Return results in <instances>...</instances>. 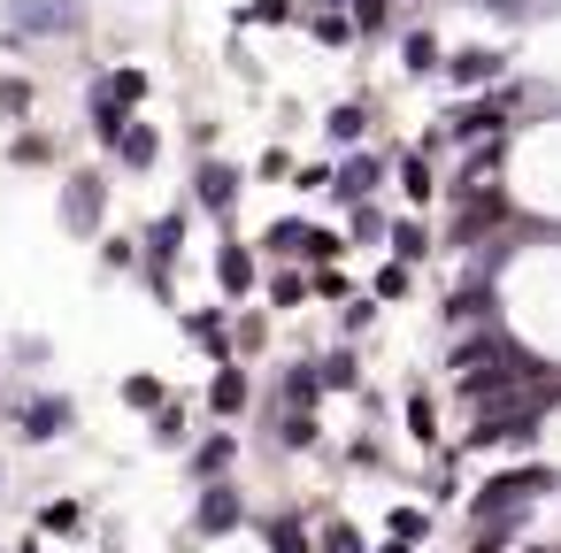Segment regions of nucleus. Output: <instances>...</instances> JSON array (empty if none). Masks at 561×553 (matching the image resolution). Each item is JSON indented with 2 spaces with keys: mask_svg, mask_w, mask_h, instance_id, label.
I'll return each mask as SVG.
<instances>
[{
  "mask_svg": "<svg viewBox=\"0 0 561 553\" xmlns=\"http://www.w3.org/2000/svg\"><path fill=\"white\" fill-rule=\"evenodd\" d=\"M185 231H193V208H170L139 231V285L154 300H178V254H185Z\"/></svg>",
  "mask_w": 561,
  "mask_h": 553,
  "instance_id": "1",
  "label": "nucleus"
},
{
  "mask_svg": "<svg viewBox=\"0 0 561 553\" xmlns=\"http://www.w3.org/2000/svg\"><path fill=\"white\" fill-rule=\"evenodd\" d=\"M55 223H62V239H101V223H108V170H70L62 200H55Z\"/></svg>",
  "mask_w": 561,
  "mask_h": 553,
  "instance_id": "2",
  "label": "nucleus"
},
{
  "mask_svg": "<svg viewBox=\"0 0 561 553\" xmlns=\"http://www.w3.org/2000/svg\"><path fill=\"white\" fill-rule=\"evenodd\" d=\"M0 24H9V47H24V39H78L85 9H78V0H9Z\"/></svg>",
  "mask_w": 561,
  "mask_h": 553,
  "instance_id": "3",
  "label": "nucleus"
},
{
  "mask_svg": "<svg viewBox=\"0 0 561 553\" xmlns=\"http://www.w3.org/2000/svg\"><path fill=\"white\" fill-rule=\"evenodd\" d=\"M9 430L24 446H55L78 430V400L70 392H24V400H9Z\"/></svg>",
  "mask_w": 561,
  "mask_h": 553,
  "instance_id": "4",
  "label": "nucleus"
},
{
  "mask_svg": "<svg viewBox=\"0 0 561 553\" xmlns=\"http://www.w3.org/2000/svg\"><path fill=\"white\" fill-rule=\"evenodd\" d=\"M385 177H392V154H377V147H346V154H331V185H323V193H331L339 208H362Z\"/></svg>",
  "mask_w": 561,
  "mask_h": 553,
  "instance_id": "5",
  "label": "nucleus"
},
{
  "mask_svg": "<svg viewBox=\"0 0 561 553\" xmlns=\"http://www.w3.org/2000/svg\"><path fill=\"white\" fill-rule=\"evenodd\" d=\"M239 162H224V154H201L193 162V216H208V223H231L239 216Z\"/></svg>",
  "mask_w": 561,
  "mask_h": 553,
  "instance_id": "6",
  "label": "nucleus"
},
{
  "mask_svg": "<svg viewBox=\"0 0 561 553\" xmlns=\"http://www.w3.org/2000/svg\"><path fill=\"white\" fill-rule=\"evenodd\" d=\"M231 530H247V492L231 484V476H216V484H201V499H193V538H231Z\"/></svg>",
  "mask_w": 561,
  "mask_h": 553,
  "instance_id": "7",
  "label": "nucleus"
},
{
  "mask_svg": "<svg viewBox=\"0 0 561 553\" xmlns=\"http://www.w3.org/2000/svg\"><path fill=\"white\" fill-rule=\"evenodd\" d=\"M178 331H185V346H193L208 369H224V361H231V323H224V308H185V315H178Z\"/></svg>",
  "mask_w": 561,
  "mask_h": 553,
  "instance_id": "8",
  "label": "nucleus"
},
{
  "mask_svg": "<svg viewBox=\"0 0 561 553\" xmlns=\"http://www.w3.org/2000/svg\"><path fill=\"white\" fill-rule=\"evenodd\" d=\"M247 407H254V369H247V361L208 369V415H216V423H239Z\"/></svg>",
  "mask_w": 561,
  "mask_h": 553,
  "instance_id": "9",
  "label": "nucleus"
},
{
  "mask_svg": "<svg viewBox=\"0 0 561 553\" xmlns=\"http://www.w3.org/2000/svg\"><path fill=\"white\" fill-rule=\"evenodd\" d=\"M216 285H224V300H254V285H262V254H254L247 239H224V246H216Z\"/></svg>",
  "mask_w": 561,
  "mask_h": 553,
  "instance_id": "10",
  "label": "nucleus"
},
{
  "mask_svg": "<svg viewBox=\"0 0 561 553\" xmlns=\"http://www.w3.org/2000/svg\"><path fill=\"white\" fill-rule=\"evenodd\" d=\"M231 461H239V438L216 423V430H201V438H193V461H185V476H193V484H216V476H231Z\"/></svg>",
  "mask_w": 561,
  "mask_h": 553,
  "instance_id": "11",
  "label": "nucleus"
},
{
  "mask_svg": "<svg viewBox=\"0 0 561 553\" xmlns=\"http://www.w3.org/2000/svg\"><path fill=\"white\" fill-rule=\"evenodd\" d=\"M316 377H323V400H362V354L354 346H323Z\"/></svg>",
  "mask_w": 561,
  "mask_h": 553,
  "instance_id": "12",
  "label": "nucleus"
},
{
  "mask_svg": "<svg viewBox=\"0 0 561 553\" xmlns=\"http://www.w3.org/2000/svg\"><path fill=\"white\" fill-rule=\"evenodd\" d=\"M277 407H293V415H316V407H323V377H316V354L285 361V377H277Z\"/></svg>",
  "mask_w": 561,
  "mask_h": 553,
  "instance_id": "13",
  "label": "nucleus"
},
{
  "mask_svg": "<svg viewBox=\"0 0 561 553\" xmlns=\"http://www.w3.org/2000/svg\"><path fill=\"white\" fill-rule=\"evenodd\" d=\"M154 162H162V131L131 116V124H124V139H116V170H131V177H147Z\"/></svg>",
  "mask_w": 561,
  "mask_h": 553,
  "instance_id": "14",
  "label": "nucleus"
},
{
  "mask_svg": "<svg viewBox=\"0 0 561 553\" xmlns=\"http://www.w3.org/2000/svg\"><path fill=\"white\" fill-rule=\"evenodd\" d=\"M300 32H308L316 47H331V55L354 47V16H346V9H300Z\"/></svg>",
  "mask_w": 561,
  "mask_h": 553,
  "instance_id": "15",
  "label": "nucleus"
},
{
  "mask_svg": "<svg viewBox=\"0 0 561 553\" xmlns=\"http://www.w3.org/2000/svg\"><path fill=\"white\" fill-rule=\"evenodd\" d=\"M101 93H108V101H116L124 116H139V108L154 101V78H147L139 62H124V70H108V78H101Z\"/></svg>",
  "mask_w": 561,
  "mask_h": 553,
  "instance_id": "16",
  "label": "nucleus"
},
{
  "mask_svg": "<svg viewBox=\"0 0 561 553\" xmlns=\"http://www.w3.org/2000/svg\"><path fill=\"white\" fill-rule=\"evenodd\" d=\"M39 530H47V538H62V545H78V538L93 530V515H85V499H70V492H62V499H47V507H39Z\"/></svg>",
  "mask_w": 561,
  "mask_h": 553,
  "instance_id": "17",
  "label": "nucleus"
},
{
  "mask_svg": "<svg viewBox=\"0 0 561 553\" xmlns=\"http://www.w3.org/2000/svg\"><path fill=\"white\" fill-rule=\"evenodd\" d=\"M262 553H316V530H308V515H270L262 522Z\"/></svg>",
  "mask_w": 561,
  "mask_h": 553,
  "instance_id": "18",
  "label": "nucleus"
},
{
  "mask_svg": "<svg viewBox=\"0 0 561 553\" xmlns=\"http://www.w3.org/2000/svg\"><path fill=\"white\" fill-rule=\"evenodd\" d=\"M124 124H131V116H124V108H116V101L93 85V93H85V131H93L101 147H116V139H124Z\"/></svg>",
  "mask_w": 561,
  "mask_h": 553,
  "instance_id": "19",
  "label": "nucleus"
},
{
  "mask_svg": "<svg viewBox=\"0 0 561 553\" xmlns=\"http://www.w3.org/2000/svg\"><path fill=\"white\" fill-rule=\"evenodd\" d=\"M369 131V101H339V108H323V139L331 147H354Z\"/></svg>",
  "mask_w": 561,
  "mask_h": 553,
  "instance_id": "20",
  "label": "nucleus"
},
{
  "mask_svg": "<svg viewBox=\"0 0 561 553\" xmlns=\"http://www.w3.org/2000/svg\"><path fill=\"white\" fill-rule=\"evenodd\" d=\"M408 292H415V269L385 254V262L369 269V300H377V308H392V300H408Z\"/></svg>",
  "mask_w": 561,
  "mask_h": 553,
  "instance_id": "21",
  "label": "nucleus"
},
{
  "mask_svg": "<svg viewBox=\"0 0 561 553\" xmlns=\"http://www.w3.org/2000/svg\"><path fill=\"white\" fill-rule=\"evenodd\" d=\"M116 392H124V407H131V415H154V407L170 400V384H162L154 369H131V377H124Z\"/></svg>",
  "mask_w": 561,
  "mask_h": 553,
  "instance_id": "22",
  "label": "nucleus"
},
{
  "mask_svg": "<svg viewBox=\"0 0 561 553\" xmlns=\"http://www.w3.org/2000/svg\"><path fill=\"white\" fill-rule=\"evenodd\" d=\"M9 170H55V139L47 131H16L9 139Z\"/></svg>",
  "mask_w": 561,
  "mask_h": 553,
  "instance_id": "23",
  "label": "nucleus"
},
{
  "mask_svg": "<svg viewBox=\"0 0 561 553\" xmlns=\"http://www.w3.org/2000/svg\"><path fill=\"white\" fill-rule=\"evenodd\" d=\"M262 346H270V315H262V308H247V315L231 323V361H254Z\"/></svg>",
  "mask_w": 561,
  "mask_h": 553,
  "instance_id": "24",
  "label": "nucleus"
},
{
  "mask_svg": "<svg viewBox=\"0 0 561 553\" xmlns=\"http://www.w3.org/2000/svg\"><path fill=\"white\" fill-rule=\"evenodd\" d=\"M147 423H154V446H185V430H193V407H185V400L170 392V400H162V407H154Z\"/></svg>",
  "mask_w": 561,
  "mask_h": 553,
  "instance_id": "25",
  "label": "nucleus"
},
{
  "mask_svg": "<svg viewBox=\"0 0 561 553\" xmlns=\"http://www.w3.org/2000/svg\"><path fill=\"white\" fill-rule=\"evenodd\" d=\"M385 231H392V223H385V208H377V200L346 208V239H354V246H385Z\"/></svg>",
  "mask_w": 561,
  "mask_h": 553,
  "instance_id": "26",
  "label": "nucleus"
},
{
  "mask_svg": "<svg viewBox=\"0 0 561 553\" xmlns=\"http://www.w3.org/2000/svg\"><path fill=\"white\" fill-rule=\"evenodd\" d=\"M385 246H392V262H408V269H415V262L431 254V231H423V223H392V231H385Z\"/></svg>",
  "mask_w": 561,
  "mask_h": 553,
  "instance_id": "27",
  "label": "nucleus"
},
{
  "mask_svg": "<svg viewBox=\"0 0 561 553\" xmlns=\"http://www.w3.org/2000/svg\"><path fill=\"white\" fill-rule=\"evenodd\" d=\"M308 300H331L339 308V300H354V277L339 262H323V269H308Z\"/></svg>",
  "mask_w": 561,
  "mask_h": 553,
  "instance_id": "28",
  "label": "nucleus"
},
{
  "mask_svg": "<svg viewBox=\"0 0 561 553\" xmlns=\"http://www.w3.org/2000/svg\"><path fill=\"white\" fill-rule=\"evenodd\" d=\"M346 16H354V39H385L392 0H346Z\"/></svg>",
  "mask_w": 561,
  "mask_h": 553,
  "instance_id": "29",
  "label": "nucleus"
},
{
  "mask_svg": "<svg viewBox=\"0 0 561 553\" xmlns=\"http://www.w3.org/2000/svg\"><path fill=\"white\" fill-rule=\"evenodd\" d=\"M32 108H39V78H0V116H16V124H24Z\"/></svg>",
  "mask_w": 561,
  "mask_h": 553,
  "instance_id": "30",
  "label": "nucleus"
},
{
  "mask_svg": "<svg viewBox=\"0 0 561 553\" xmlns=\"http://www.w3.org/2000/svg\"><path fill=\"white\" fill-rule=\"evenodd\" d=\"M270 308L285 315V308H308V269H277L270 277Z\"/></svg>",
  "mask_w": 561,
  "mask_h": 553,
  "instance_id": "31",
  "label": "nucleus"
},
{
  "mask_svg": "<svg viewBox=\"0 0 561 553\" xmlns=\"http://www.w3.org/2000/svg\"><path fill=\"white\" fill-rule=\"evenodd\" d=\"M277 446H285V453H308V446H316V415L277 407Z\"/></svg>",
  "mask_w": 561,
  "mask_h": 553,
  "instance_id": "32",
  "label": "nucleus"
},
{
  "mask_svg": "<svg viewBox=\"0 0 561 553\" xmlns=\"http://www.w3.org/2000/svg\"><path fill=\"white\" fill-rule=\"evenodd\" d=\"M316 553H369V545H362V530H354L346 515H331V522L316 530Z\"/></svg>",
  "mask_w": 561,
  "mask_h": 553,
  "instance_id": "33",
  "label": "nucleus"
},
{
  "mask_svg": "<svg viewBox=\"0 0 561 553\" xmlns=\"http://www.w3.org/2000/svg\"><path fill=\"white\" fill-rule=\"evenodd\" d=\"M400 62H408L415 78H423V70H438V32H408V39H400Z\"/></svg>",
  "mask_w": 561,
  "mask_h": 553,
  "instance_id": "34",
  "label": "nucleus"
},
{
  "mask_svg": "<svg viewBox=\"0 0 561 553\" xmlns=\"http://www.w3.org/2000/svg\"><path fill=\"white\" fill-rule=\"evenodd\" d=\"M392 170H400L408 200H431V162H423V154H392Z\"/></svg>",
  "mask_w": 561,
  "mask_h": 553,
  "instance_id": "35",
  "label": "nucleus"
},
{
  "mask_svg": "<svg viewBox=\"0 0 561 553\" xmlns=\"http://www.w3.org/2000/svg\"><path fill=\"white\" fill-rule=\"evenodd\" d=\"M492 70H500L492 55H454V62H446V78H454V85H484Z\"/></svg>",
  "mask_w": 561,
  "mask_h": 553,
  "instance_id": "36",
  "label": "nucleus"
},
{
  "mask_svg": "<svg viewBox=\"0 0 561 553\" xmlns=\"http://www.w3.org/2000/svg\"><path fill=\"white\" fill-rule=\"evenodd\" d=\"M101 262H108V269H139V239H131V231H108V239H101Z\"/></svg>",
  "mask_w": 561,
  "mask_h": 553,
  "instance_id": "37",
  "label": "nucleus"
},
{
  "mask_svg": "<svg viewBox=\"0 0 561 553\" xmlns=\"http://www.w3.org/2000/svg\"><path fill=\"white\" fill-rule=\"evenodd\" d=\"M385 522H392V545H415V538L431 530V515H423V507H392Z\"/></svg>",
  "mask_w": 561,
  "mask_h": 553,
  "instance_id": "38",
  "label": "nucleus"
},
{
  "mask_svg": "<svg viewBox=\"0 0 561 553\" xmlns=\"http://www.w3.org/2000/svg\"><path fill=\"white\" fill-rule=\"evenodd\" d=\"M239 24H300L293 0H254V9H239Z\"/></svg>",
  "mask_w": 561,
  "mask_h": 553,
  "instance_id": "39",
  "label": "nucleus"
},
{
  "mask_svg": "<svg viewBox=\"0 0 561 553\" xmlns=\"http://www.w3.org/2000/svg\"><path fill=\"white\" fill-rule=\"evenodd\" d=\"M254 177H262V185L293 177V147H262V154H254Z\"/></svg>",
  "mask_w": 561,
  "mask_h": 553,
  "instance_id": "40",
  "label": "nucleus"
},
{
  "mask_svg": "<svg viewBox=\"0 0 561 553\" xmlns=\"http://www.w3.org/2000/svg\"><path fill=\"white\" fill-rule=\"evenodd\" d=\"M369 323H377V300H339V331L346 338H362Z\"/></svg>",
  "mask_w": 561,
  "mask_h": 553,
  "instance_id": "41",
  "label": "nucleus"
},
{
  "mask_svg": "<svg viewBox=\"0 0 561 553\" xmlns=\"http://www.w3.org/2000/svg\"><path fill=\"white\" fill-rule=\"evenodd\" d=\"M9 361H16V369H47V361H55V346L32 331V338H16V346H9Z\"/></svg>",
  "mask_w": 561,
  "mask_h": 553,
  "instance_id": "42",
  "label": "nucleus"
},
{
  "mask_svg": "<svg viewBox=\"0 0 561 553\" xmlns=\"http://www.w3.org/2000/svg\"><path fill=\"white\" fill-rule=\"evenodd\" d=\"M408 430H415V438H438V407H431V392H408Z\"/></svg>",
  "mask_w": 561,
  "mask_h": 553,
  "instance_id": "43",
  "label": "nucleus"
},
{
  "mask_svg": "<svg viewBox=\"0 0 561 553\" xmlns=\"http://www.w3.org/2000/svg\"><path fill=\"white\" fill-rule=\"evenodd\" d=\"M293 185H300V193H323V185H331V162H293Z\"/></svg>",
  "mask_w": 561,
  "mask_h": 553,
  "instance_id": "44",
  "label": "nucleus"
},
{
  "mask_svg": "<svg viewBox=\"0 0 561 553\" xmlns=\"http://www.w3.org/2000/svg\"><path fill=\"white\" fill-rule=\"evenodd\" d=\"M308 9H346V0H308Z\"/></svg>",
  "mask_w": 561,
  "mask_h": 553,
  "instance_id": "45",
  "label": "nucleus"
},
{
  "mask_svg": "<svg viewBox=\"0 0 561 553\" xmlns=\"http://www.w3.org/2000/svg\"><path fill=\"white\" fill-rule=\"evenodd\" d=\"M0 484H9V461H0Z\"/></svg>",
  "mask_w": 561,
  "mask_h": 553,
  "instance_id": "46",
  "label": "nucleus"
},
{
  "mask_svg": "<svg viewBox=\"0 0 561 553\" xmlns=\"http://www.w3.org/2000/svg\"><path fill=\"white\" fill-rule=\"evenodd\" d=\"M0 553H9V545H0Z\"/></svg>",
  "mask_w": 561,
  "mask_h": 553,
  "instance_id": "47",
  "label": "nucleus"
}]
</instances>
